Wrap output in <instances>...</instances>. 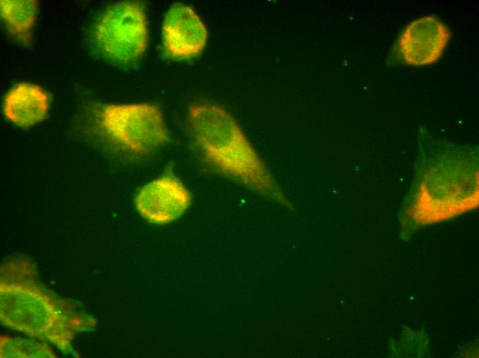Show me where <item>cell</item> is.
I'll return each instance as SVG.
<instances>
[{
  "instance_id": "cell-1",
  "label": "cell",
  "mask_w": 479,
  "mask_h": 358,
  "mask_svg": "<svg viewBox=\"0 0 479 358\" xmlns=\"http://www.w3.org/2000/svg\"><path fill=\"white\" fill-rule=\"evenodd\" d=\"M34 267L20 259L1 267V323L7 328L52 344L62 353L78 357L72 341L76 335L93 330L97 322L80 303L43 289L34 279Z\"/></svg>"
},
{
  "instance_id": "cell-2",
  "label": "cell",
  "mask_w": 479,
  "mask_h": 358,
  "mask_svg": "<svg viewBox=\"0 0 479 358\" xmlns=\"http://www.w3.org/2000/svg\"><path fill=\"white\" fill-rule=\"evenodd\" d=\"M187 123L204 163L214 172L286 208L293 206L234 117L210 102L191 105Z\"/></svg>"
},
{
  "instance_id": "cell-3",
  "label": "cell",
  "mask_w": 479,
  "mask_h": 358,
  "mask_svg": "<svg viewBox=\"0 0 479 358\" xmlns=\"http://www.w3.org/2000/svg\"><path fill=\"white\" fill-rule=\"evenodd\" d=\"M407 197L403 224L409 223L412 229L443 221L476 208V152L423 154L417 162Z\"/></svg>"
},
{
  "instance_id": "cell-4",
  "label": "cell",
  "mask_w": 479,
  "mask_h": 358,
  "mask_svg": "<svg viewBox=\"0 0 479 358\" xmlns=\"http://www.w3.org/2000/svg\"><path fill=\"white\" fill-rule=\"evenodd\" d=\"M92 129L111 149L129 157H145L169 140L162 112L151 103H107L94 107Z\"/></svg>"
},
{
  "instance_id": "cell-5",
  "label": "cell",
  "mask_w": 479,
  "mask_h": 358,
  "mask_svg": "<svg viewBox=\"0 0 479 358\" xmlns=\"http://www.w3.org/2000/svg\"><path fill=\"white\" fill-rule=\"evenodd\" d=\"M87 36L97 58L119 66L136 63L145 53L149 40L145 6L134 1L108 6L93 19Z\"/></svg>"
},
{
  "instance_id": "cell-6",
  "label": "cell",
  "mask_w": 479,
  "mask_h": 358,
  "mask_svg": "<svg viewBox=\"0 0 479 358\" xmlns=\"http://www.w3.org/2000/svg\"><path fill=\"white\" fill-rule=\"evenodd\" d=\"M191 192L173 175H163L144 185L136 193L134 206L147 222L159 225L180 218L189 209Z\"/></svg>"
},
{
  "instance_id": "cell-7",
  "label": "cell",
  "mask_w": 479,
  "mask_h": 358,
  "mask_svg": "<svg viewBox=\"0 0 479 358\" xmlns=\"http://www.w3.org/2000/svg\"><path fill=\"white\" fill-rule=\"evenodd\" d=\"M207 37L204 23L190 6L175 3L166 12L162 26V45L169 58H194L204 50Z\"/></svg>"
},
{
  "instance_id": "cell-8",
  "label": "cell",
  "mask_w": 479,
  "mask_h": 358,
  "mask_svg": "<svg viewBox=\"0 0 479 358\" xmlns=\"http://www.w3.org/2000/svg\"><path fill=\"white\" fill-rule=\"evenodd\" d=\"M449 39L450 32L441 21L423 17L405 28L398 42V51L409 65H429L442 56Z\"/></svg>"
},
{
  "instance_id": "cell-9",
  "label": "cell",
  "mask_w": 479,
  "mask_h": 358,
  "mask_svg": "<svg viewBox=\"0 0 479 358\" xmlns=\"http://www.w3.org/2000/svg\"><path fill=\"white\" fill-rule=\"evenodd\" d=\"M50 107V98L41 86L19 83L12 87L3 100V113L12 124L22 127L43 121Z\"/></svg>"
},
{
  "instance_id": "cell-10",
  "label": "cell",
  "mask_w": 479,
  "mask_h": 358,
  "mask_svg": "<svg viewBox=\"0 0 479 358\" xmlns=\"http://www.w3.org/2000/svg\"><path fill=\"white\" fill-rule=\"evenodd\" d=\"M39 14V3L34 0H1L0 15L8 34L20 45L32 41Z\"/></svg>"
},
{
  "instance_id": "cell-11",
  "label": "cell",
  "mask_w": 479,
  "mask_h": 358,
  "mask_svg": "<svg viewBox=\"0 0 479 358\" xmlns=\"http://www.w3.org/2000/svg\"><path fill=\"white\" fill-rule=\"evenodd\" d=\"M0 355L1 358H52L56 357L52 348L46 343L6 336H1Z\"/></svg>"
}]
</instances>
